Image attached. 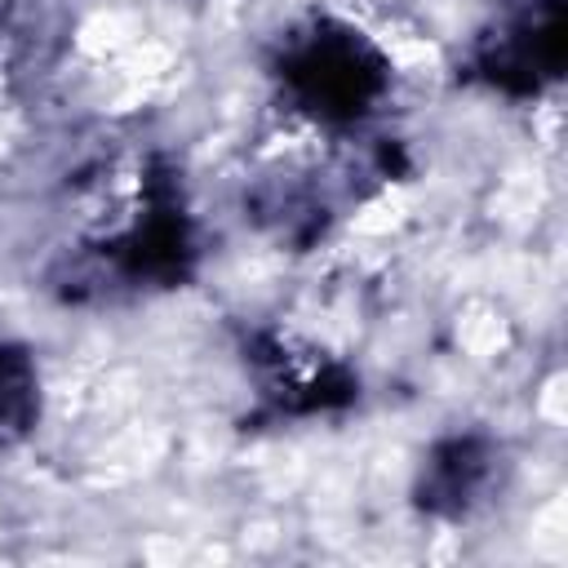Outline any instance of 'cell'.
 <instances>
[{
	"mask_svg": "<svg viewBox=\"0 0 568 568\" xmlns=\"http://www.w3.org/2000/svg\"><path fill=\"white\" fill-rule=\"evenodd\" d=\"M67 253L102 293L173 288L195 266V213L178 164L115 142L67 173Z\"/></svg>",
	"mask_w": 568,
	"mask_h": 568,
	"instance_id": "cell-1",
	"label": "cell"
},
{
	"mask_svg": "<svg viewBox=\"0 0 568 568\" xmlns=\"http://www.w3.org/2000/svg\"><path fill=\"white\" fill-rule=\"evenodd\" d=\"M271 80L280 111L315 133H359L395 93V62L351 18L311 13L293 22L271 49Z\"/></svg>",
	"mask_w": 568,
	"mask_h": 568,
	"instance_id": "cell-2",
	"label": "cell"
},
{
	"mask_svg": "<svg viewBox=\"0 0 568 568\" xmlns=\"http://www.w3.org/2000/svg\"><path fill=\"white\" fill-rule=\"evenodd\" d=\"M568 62V0H501L470 44V75L501 98H537Z\"/></svg>",
	"mask_w": 568,
	"mask_h": 568,
	"instance_id": "cell-3",
	"label": "cell"
},
{
	"mask_svg": "<svg viewBox=\"0 0 568 568\" xmlns=\"http://www.w3.org/2000/svg\"><path fill=\"white\" fill-rule=\"evenodd\" d=\"M244 368L262 395V404L280 417H320L359 395V377L288 328H257L244 342Z\"/></svg>",
	"mask_w": 568,
	"mask_h": 568,
	"instance_id": "cell-4",
	"label": "cell"
},
{
	"mask_svg": "<svg viewBox=\"0 0 568 568\" xmlns=\"http://www.w3.org/2000/svg\"><path fill=\"white\" fill-rule=\"evenodd\" d=\"M71 49L67 0H0V93H40Z\"/></svg>",
	"mask_w": 568,
	"mask_h": 568,
	"instance_id": "cell-5",
	"label": "cell"
},
{
	"mask_svg": "<svg viewBox=\"0 0 568 568\" xmlns=\"http://www.w3.org/2000/svg\"><path fill=\"white\" fill-rule=\"evenodd\" d=\"M501 475V448L488 435H448L422 457L417 475V506L439 519H466L475 515Z\"/></svg>",
	"mask_w": 568,
	"mask_h": 568,
	"instance_id": "cell-6",
	"label": "cell"
},
{
	"mask_svg": "<svg viewBox=\"0 0 568 568\" xmlns=\"http://www.w3.org/2000/svg\"><path fill=\"white\" fill-rule=\"evenodd\" d=\"M40 417V368L27 346L0 342V448L18 444Z\"/></svg>",
	"mask_w": 568,
	"mask_h": 568,
	"instance_id": "cell-7",
	"label": "cell"
}]
</instances>
